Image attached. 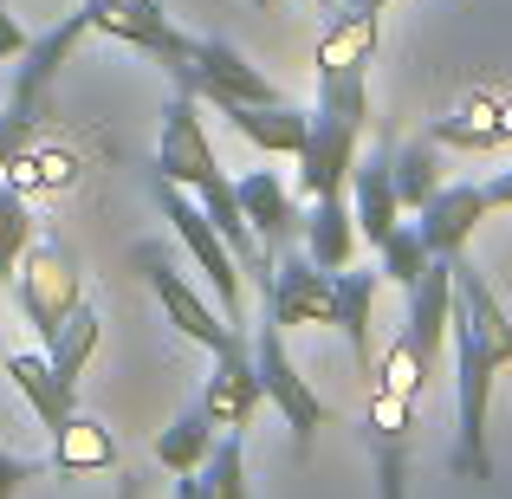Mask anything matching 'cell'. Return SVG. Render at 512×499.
<instances>
[{
	"instance_id": "6da1fadb",
	"label": "cell",
	"mask_w": 512,
	"mask_h": 499,
	"mask_svg": "<svg viewBox=\"0 0 512 499\" xmlns=\"http://www.w3.org/2000/svg\"><path fill=\"white\" fill-rule=\"evenodd\" d=\"M448 344H454V474L461 480H493V454H487V409H493V383L506 363L487 350V337L467 325L461 312L448 318Z\"/></svg>"
},
{
	"instance_id": "7a4b0ae2",
	"label": "cell",
	"mask_w": 512,
	"mask_h": 499,
	"mask_svg": "<svg viewBox=\"0 0 512 499\" xmlns=\"http://www.w3.org/2000/svg\"><path fill=\"white\" fill-rule=\"evenodd\" d=\"M150 195H156V208H163V221L175 227V240L188 247V260L208 273L214 305L227 312V325H247V266H240V260H234V247L214 234V221L201 214V201L188 195V188L163 182V175H150Z\"/></svg>"
},
{
	"instance_id": "3957f363",
	"label": "cell",
	"mask_w": 512,
	"mask_h": 499,
	"mask_svg": "<svg viewBox=\"0 0 512 499\" xmlns=\"http://www.w3.org/2000/svg\"><path fill=\"white\" fill-rule=\"evenodd\" d=\"M13 299H20L26 325H33L39 350L59 337V325L85 305V273H78V253L65 247V240H39L20 253V266H13Z\"/></svg>"
},
{
	"instance_id": "277c9868",
	"label": "cell",
	"mask_w": 512,
	"mask_h": 499,
	"mask_svg": "<svg viewBox=\"0 0 512 499\" xmlns=\"http://www.w3.org/2000/svg\"><path fill=\"white\" fill-rule=\"evenodd\" d=\"M247 350H253V370H260V389H266V402H273V409L286 415V428H292V448L305 454V448L318 441V428L331 422L325 396H318V389L299 376V363H292V350H286V331H279L266 312H260V325L247 331Z\"/></svg>"
},
{
	"instance_id": "5b68a950",
	"label": "cell",
	"mask_w": 512,
	"mask_h": 499,
	"mask_svg": "<svg viewBox=\"0 0 512 499\" xmlns=\"http://www.w3.org/2000/svg\"><path fill=\"white\" fill-rule=\"evenodd\" d=\"M175 85L195 91V98L214 104V111H227V104H279L273 78H266L240 46H227V39H214V33L188 39V59H182V72H175Z\"/></svg>"
},
{
	"instance_id": "8992f818",
	"label": "cell",
	"mask_w": 512,
	"mask_h": 499,
	"mask_svg": "<svg viewBox=\"0 0 512 499\" xmlns=\"http://www.w3.org/2000/svg\"><path fill=\"white\" fill-rule=\"evenodd\" d=\"M137 266H143V286L156 292V305H163V318L175 331L188 337V344H201L208 357H221V350H234V344H247V325H227V312L214 299H201L195 286H188L182 273L163 260L156 247H137Z\"/></svg>"
},
{
	"instance_id": "52a82bcc",
	"label": "cell",
	"mask_w": 512,
	"mask_h": 499,
	"mask_svg": "<svg viewBox=\"0 0 512 499\" xmlns=\"http://www.w3.org/2000/svg\"><path fill=\"white\" fill-rule=\"evenodd\" d=\"M370 130V117L357 111H338V104H318L312 111V130L299 143V195L318 201V195H344L350 188V169H357V143Z\"/></svg>"
},
{
	"instance_id": "ba28073f",
	"label": "cell",
	"mask_w": 512,
	"mask_h": 499,
	"mask_svg": "<svg viewBox=\"0 0 512 499\" xmlns=\"http://www.w3.org/2000/svg\"><path fill=\"white\" fill-rule=\"evenodd\" d=\"M214 169H221V156H214L208 130H201V98L175 85V98L163 111V137H156V156H150V175H163L175 188H201Z\"/></svg>"
},
{
	"instance_id": "9c48e42d",
	"label": "cell",
	"mask_w": 512,
	"mask_h": 499,
	"mask_svg": "<svg viewBox=\"0 0 512 499\" xmlns=\"http://www.w3.org/2000/svg\"><path fill=\"white\" fill-rule=\"evenodd\" d=\"M260 312L273 318L279 331H299V325H331V273L312 260V253H286L273 260L260 286Z\"/></svg>"
},
{
	"instance_id": "30bf717a",
	"label": "cell",
	"mask_w": 512,
	"mask_h": 499,
	"mask_svg": "<svg viewBox=\"0 0 512 499\" xmlns=\"http://www.w3.org/2000/svg\"><path fill=\"white\" fill-rule=\"evenodd\" d=\"M85 39H91V7L78 0V7L65 13L46 39H26L20 72H13V104H20V111H39V104H46V91H52V78L72 65V52L85 46Z\"/></svg>"
},
{
	"instance_id": "8fae6325",
	"label": "cell",
	"mask_w": 512,
	"mask_h": 499,
	"mask_svg": "<svg viewBox=\"0 0 512 499\" xmlns=\"http://www.w3.org/2000/svg\"><path fill=\"white\" fill-rule=\"evenodd\" d=\"M266 389H260V370H253V350L234 344L214 357L208 383H201V409H208V422L221 428V435H247L253 415H260Z\"/></svg>"
},
{
	"instance_id": "7c38bea8",
	"label": "cell",
	"mask_w": 512,
	"mask_h": 499,
	"mask_svg": "<svg viewBox=\"0 0 512 499\" xmlns=\"http://www.w3.org/2000/svg\"><path fill=\"white\" fill-rule=\"evenodd\" d=\"M422 240H428V253H441V260H454V253H467V240H474V227L493 214V201H487V188L480 182H441L435 195L422 201Z\"/></svg>"
},
{
	"instance_id": "4fadbf2b",
	"label": "cell",
	"mask_w": 512,
	"mask_h": 499,
	"mask_svg": "<svg viewBox=\"0 0 512 499\" xmlns=\"http://www.w3.org/2000/svg\"><path fill=\"white\" fill-rule=\"evenodd\" d=\"M350 214H357V240H370V247H383L389 234H396L402 221V201H396V175H389V150H370L357 156V169H350Z\"/></svg>"
},
{
	"instance_id": "5bb4252c",
	"label": "cell",
	"mask_w": 512,
	"mask_h": 499,
	"mask_svg": "<svg viewBox=\"0 0 512 499\" xmlns=\"http://www.w3.org/2000/svg\"><path fill=\"white\" fill-rule=\"evenodd\" d=\"M234 195H240V214H247V227H253V240H260V247H286V240L305 227L292 188L279 182L273 169H247L234 182Z\"/></svg>"
},
{
	"instance_id": "9a60e30c",
	"label": "cell",
	"mask_w": 512,
	"mask_h": 499,
	"mask_svg": "<svg viewBox=\"0 0 512 499\" xmlns=\"http://www.w3.org/2000/svg\"><path fill=\"white\" fill-rule=\"evenodd\" d=\"M454 312L487 337V350L512 370V312L500 305V292L487 286V273H480L467 253H454Z\"/></svg>"
},
{
	"instance_id": "2e32d148",
	"label": "cell",
	"mask_w": 512,
	"mask_h": 499,
	"mask_svg": "<svg viewBox=\"0 0 512 499\" xmlns=\"http://www.w3.org/2000/svg\"><path fill=\"white\" fill-rule=\"evenodd\" d=\"M376 292H383V273H357V266L331 273V325L344 331V344H350V357H357V370H363V376L376 370V350H370V312H376Z\"/></svg>"
},
{
	"instance_id": "e0dca14e",
	"label": "cell",
	"mask_w": 512,
	"mask_h": 499,
	"mask_svg": "<svg viewBox=\"0 0 512 499\" xmlns=\"http://www.w3.org/2000/svg\"><path fill=\"white\" fill-rule=\"evenodd\" d=\"M435 143H448V150H500L512 143V98H467L454 104L448 117H435V130H428Z\"/></svg>"
},
{
	"instance_id": "ac0fdd59",
	"label": "cell",
	"mask_w": 512,
	"mask_h": 499,
	"mask_svg": "<svg viewBox=\"0 0 512 499\" xmlns=\"http://www.w3.org/2000/svg\"><path fill=\"white\" fill-rule=\"evenodd\" d=\"M227 124L240 130V137L253 143L260 156H299V143H305V130H312V111H299V104H227Z\"/></svg>"
},
{
	"instance_id": "d6986e66",
	"label": "cell",
	"mask_w": 512,
	"mask_h": 499,
	"mask_svg": "<svg viewBox=\"0 0 512 499\" xmlns=\"http://www.w3.org/2000/svg\"><path fill=\"white\" fill-rule=\"evenodd\" d=\"M78 175H85V156H78L72 143L39 137V143H26V150L13 156L0 182L20 188V195H65V188H78Z\"/></svg>"
},
{
	"instance_id": "ffe728a7",
	"label": "cell",
	"mask_w": 512,
	"mask_h": 499,
	"mask_svg": "<svg viewBox=\"0 0 512 499\" xmlns=\"http://www.w3.org/2000/svg\"><path fill=\"white\" fill-rule=\"evenodd\" d=\"M0 370H7V383L26 396V409L39 415V428H46V435L78 409V402L59 389V376H52V357H46V350H0Z\"/></svg>"
},
{
	"instance_id": "44dd1931",
	"label": "cell",
	"mask_w": 512,
	"mask_h": 499,
	"mask_svg": "<svg viewBox=\"0 0 512 499\" xmlns=\"http://www.w3.org/2000/svg\"><path fill=\"white\" fill-rule=\"evenodd\" d=\"M46 467H59V474H111V467H117V435L104 422H91V415L72 409L59 428H52Z\"/></svg>"
},
{
	"instance_id": "7402d4cb",
	"label": "cell",
	"mask_w": 512,
	"mask_h": 499,
	"mask_svg": "<svg viewBox=\"0 0 512 499\" xmlns=\"http://www.w3.org/2000/svg\"><path fill=\"white\" fill-rule=\"evenodd\" d=\"M299 234H305V253H312L325 273H344V266L357 260V214H350V195H318Z\"/></svg>"
},
{
	"instance_id": "603a6c76",
	"label": "cell",
	"mask_w": 512,
	"mask_h": 499,
	"mask_svg": "<svg viewBox=\"0 0 512 499\" xmlns=\"http://www.w3.org/2000/svg\"><path fill=\"white\" fill-rule=\"evenodd\" d=\"M376 46H383V13L344 7L338 20L325 26V39H318V72H338V65H370Z\"/></svg>"
},
{
	"instance_id": "cb8c5ba5",
	"label": "cell",
	"mask_w": 512,
	"mask_h": 499,
	"mask_svg": "<svg viewBox=\"0 0 512 499\" xmlns=\"http://www.w3.org/2000/svg\"><path fill=\"white\" fill-rule=\"evenodd\" d=\"M98 337H104V318L91 312V305H78L72 318L59 325V337L46 344V357H52V376H59V389L78 402V383H85V363L98 357Z\"/></svg>"
},
{
	"instance_id": "d4e9b609",
	"label": "cell",
	"mask_w": 512,
	"mask_h": 499,
	"mask_svg": "<svg viewBox=\"0 0 512 499\" xmlns=\"http://www.w3.org/2000/svg\"><path fill=\"white\" fill-rule=\"evenodd\" d=\"M214 441H221V428L208 422L201 402H188L163 435H156V467H169V474H195V467L214 454Z\"/></svg>"
},
{
	"instance_id": "484cf974",
	"label": "cell",
	"mask_w": 512,
	"mask_h": 499,
	"mask_svg": "<svg viewBox=\"0 0 512 499\" xmlns=\"http://www.w3.org/2000/svg\"><path fill=\"white\" fill-rule=\"evenodd\" d=\"M247 435H221L214 441V454L188 474V499H253L247 493V448H240Z\"/></svg>"
},
{
	"instance_id": "4316f807",
	"label": "cell",
	"mask_w": 512,
	"mask_h": 499,
	"mask_svg": "<svg viewBox=\"0 0 512 499\" xmlns=\"http://www.w3.org/2000/svg\"><path fill=\"white\" fill-rule=\"evenodd\" d=\"M389 175H396V201L402 208H422V201L441 188V143L415 137V143H402V150H389Z\"/></svg>"
},
{
	"instance_id": "83f0119b",
	"label": "cell",
	"mask_w": 512,
	"mask_h": 499,
	"mask_svg": "<svg viewBox=\"0 0 512 499\" xmlns=\"http://www.w3.org/2000/svg\"><path fill=\"white\" fill-rule=\"evenodd\" d=\"M376 260H383L376 273H383L389 286H402V292H409L415 279H422V266L435 260V253H428V240H422V227H415V221H396V234H389L383 247H376Z\"/></svg>"
},
{
	"instance_id": "f1b7e54d",
	"label": "cell",
	"mask_w": 512,
	"mask_h": 499,
	"mask_svg": "<svg viewBox=\"0 0 512 499\" xmlns=\"http://www.w3.org/2000/svg\"><path fill=\"white\" fill-rule=\"evenodd\" d=\"M26 247H33V208H26L20 188L0 182V279L20 266V253H26Z\"/></svg>"
},
{
	"instance_id": "f546056e",
	"label": "cell",
	"mask_w": 512,
	"mask_h": 499,
	"mask_svg": "<svg viewBox=\"0 0 512 499\" xmlns=\"http://www.w3.org/2000/svg\"><path fill=\"white\" fill-rule=\"evenodd\" d=\"M376 441V499H409V454L402 435H370Z\"/></svg>"
},
{
	"instance_id": "4dcf8cb0",
	"label": "cell",
	"mask_w": 512,
	"mask_h": 499,
	"mask_svg": "<svg viewBox=\"0 0 512 499\" xmlns=\"http://www.w3.org/2000/svg\"><path fill=\"white\" fill-rule=\"evenodd\" d=\"M46 137V124H39V111H20V104H0V175H7V163L26 150V143Z\"/></svg>"
},
{
	"instance_id": "1f68e13d",
	"label": "cell",
	"mask_w": 512,
	"mask_h": 499,
	"mask_svg": "<svg viewBox=\"0 0 512 499\" xmlns=\"http://www.w3.org/2000/svg\"><path fill=\"white\" fill-rule=\"evenodd\" d=\"M39 474H46V461L0 448V499H20V487H26V480H39Z\"/></svg>"
},
{
	"instance_id": "d6a6232c",
	"label": "cell",
	"mask_w": 512,
	"mask_h": 499,
	"mask_svg": "<svg viewBox=\"0 0 512 499\" xmlns=\"http://www.w3.org/2000/svg\"><path fill=\"white\" fill-rule=\"evenodd\" d=\"M26 52V26L7 13V0H0V59H20Z\"/></svg>"
},
{
	"instance_id": "836d02e7",
	"label": "cell",
	"mask_w": 512,
	"mask_h": 499,
	"mask_svg": "<svg viewBox=\"0 0 512 499\" xmlns=\"http://www.w3.org/2000/svg\"><path fill=\"white\" fill-rule=\"evenodd\" d=\"M480 188H487V201H493V208H512V169H500L493 182H480Z\"/></svg>"
},
{
	"instance_id": "e575fe53",
	"label": "cell",
	"mask_w": 512,
	"mask_h": 499,
	"mask_svg": "<svg viewBox=\"0 0 512 499\" xmlns=\"http://www.w3.org/2000/svg\"><path fill=\"white\" fill-rule=\"evenodd\" d=\"M137 493H143V487H137V480H130V474L117 480V499H137Z\"/></svg>"
},
{
	"instance_id": "d590c367",
	"label": "cell",
	"mask_w": 512,
	"mask_h": 499,
	"mask_svg": "<svg viewBox=\"0 0 512 499\" xmlns=\"http://www.w3.org/2000/svg\"><path fill=\"white\" fill-rule=\"evenodd\" d=\"M169 499H188V474H175V493Z\"/></svg>"
},
{
	"instance_id": "8d00e7d4",
	"label": "cell",
	"mask_w": 512,
	"mask_h": 499,
	"mask_svg": "<svg viewBox=\"0 0 512 499\" xmlns=\"http://www.w3.org/2000/svg\"><path fill=\"white\" fill-rule=\"evenodd\" d=\"M312 7H331V0H312Z\"/></svg>"
},
{
	"instance_id": "74e56055",
	"label": "cell",
	"mask_w": 512,
	"mask_h": 499,
	"mask_svg": "<svg viewBox=\"0 0 512 499\" xmlns=\"http://www.w3.org/2000/svg\"><path fill=\"white\" fill-rule=\"evenodd\" d=\"M0 350H7V344H0Z\"/></svg>"
}]
</instances>
